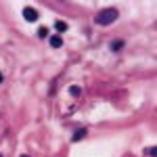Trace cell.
Segmentation results:
<instances>
[{
  "instance_id": "9c48e42d",
  "label": "cell",
  "mask_w": 157,
  "mask_h": 157,
  "mask_svg": "<svg viewBox=\"0 0 157 157\" xmlns=\"http://www.w3.org/2000/svg\"><path fill=\"white\" fill-rule=\"evenodd\" d=\"M145 153H147V155H151V157H155L157 155V149H155V147H151V149H147Z\"/></svg>"
},
{
  "instance_id": "8992f818",
  "label": "cell",
  "mask_w": 157,
  "mask_h": 157,
  "mask_svg": "<svg viewBox=\"0 0 157 157\" xmlns=\"http://www.w3.org/2000/svg\"><path fill=\"white\" fill-rule=\"evenodd\" d=\"M124 46V40H113L111 42V50H120Z\"/></svg>"
},
{
  "instance_id": "5b68a950",
  "label": "cell",
  "mask_w": 157,
  "mask_h": 157,
  "mask_svg": "<svg viewBox=\"0 0 157 157\" xmlns=\"http://www.w3.org/2000/svg\"><path fill=\"white\" fill-rule=\"evenodd\" d=\"M55 29H57L59 34H63V32L67 29V23H65V21H57V23H55Z\"/></svg>"
},
{
  "instance_id": "7c38bea8",
  "label": "cell",
  "mask_w": 157,
  "mask_h": 157,
  "mask_svg": "<svg viewBox=\"0 0 157 157\" xmlns=\"http://www.w3.org/2000/svg\"><path fill=\"white\" fill-rule=\"evenodd\" d=\"M0 157H2V155H0Z\"/></svg>"
},
{
  "instance_id": "7a4b0ae2",
  "label": "cell",
  "mask_w": 157,
  "mask_h": 157,
  "mask_svg": "<svg viewBox=\"0 0 157 157\" xmlns=\"http://www.w3.org/2000/svg\"><path fill=\"white\" fill-rule=\"evenodd\" d=\"M23 19H25V21H29V23L38 21V11H36V9H32V6L23 9Z\"/></svg>"
},
{
  "instance_id": "277c9868",
  "label": "cell",
  "mask_w": 157,
  "mask_h": 157,
  "mask_svg": "<svg viewBox=\"0 0 157 157\" xmlns=\"http://www.w3.org/2000/svg\"><path fill=\"white\" fill-rule=\"evenodd\" d=\"M84 136H86V128H80V130H78V132L71 136V140H73V143H78V140H82Z\"/></svg>"
},
{
  "instance_id": "8fae6325",
  "label": "cell",
  "mask_w": 157,
  "mask_h": 157,
  "mask_svg": "<svg viewBox=\"0 0 157 157\" xmlns=\"http://www.w3.org/2000/svg\"><path fill=\"white\" fill-rule=\"evenodd\" d=\"M21 157H29V155H21Z\"/></svg>"
},
{
  "instance_id": "3957f363",
  "label": "cell",
  "mask_w": 157,
  "mask_h": 157,
  "mask_svg": "<svg viewBox=\"0 0 157 157\" xmlns=\"http://www.w3.org/2000/svg\"><path fill=\"white\" fill-rule=\"evenodd\" d=\"M48 42H50V46H52V48H61V46H63V38H61L59 34L50 36V38H48Z\"/></svg>"
},
{
  "instance_id": "52a82bcc",
  "label": "cell",
  "mask_w": 157,
  "mask_h": 157,
  "mask_svg": "<svg viewBox=\"0 0 157 157\" xmlns=\"http://www.w3.org/2000/svg\"><path fill=\"white\" fill-rule=\"evenodd\" d=\"M38 36L40 38H48V29H46V27H40V29H38Z\"/></svg>"
},
{
  "instance_id": "6da1fadb",
  "label": "cell",
  "mask_w": 157,
  "mask_h": 157,
  "mask_svg": "<svg viewBox=\"0 0 157 157\" xmlns=\"http://www.w3.org/2000/svg\"><path fill=\"white\" fill-rule=\"evenodd\" d=\"M115 19H117V9H105L94 17V21L98 25H111V23H115Z\"/></svg>"
},
{
  "instance_id": "30bf717a",
  "label": "cell",
  "mask_w": 157,
  "mask_h": 157,
  "mask_svg": "<svg viewBox=\"0 0 157 157\" xmlns=\"http://www.w3.org/2000/svg\"><path fill=\"white\" fill-rule=\"evenodd\" d=\"M0 82H2V73H0Z\"/></svg>"
},
{
  "instance_id": "ba28073f",
  "label": "cell",
  "mask_w": 157,
  "mask_h": 157,
  "mask_svg": "<svg viewBox=\"0 0 157 157\" xmlns=\"http://www.w3.org/2000/svg\"><path fill=\"white\" fill-rule=\"evenodd\" d=\"M69 92H71V97H78V94H80V86H71Z\"/></svg>"
}]
</instances>
